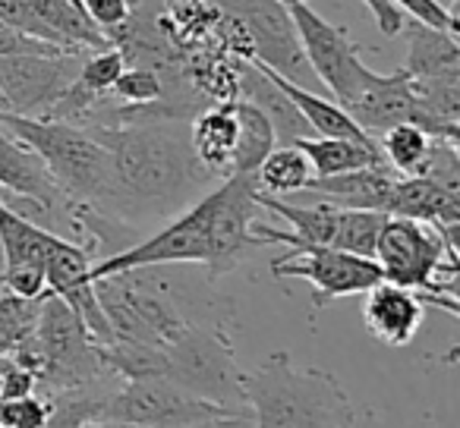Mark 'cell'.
I'll return each mask as SVG.
<instances>
[{
    "label": "cell",
    "mask_w": 460,
    "mask_h": 428,
    "mask_svg": "<svg viewBox=\"0 0 460 428\" xmlns=\"http://www.w3.org/2000/svg\"><path fill=\"white\" fill-rule=\"evenodd\" d=\"M306 154L313 177H334V173L359 170L369 164H385L378 142H353V139H332V135H306L294 142Z\"/></svg>",
    "instance_id": "ac0fdd59"
},
{
    "label": "cell",
    "mask_w": 460,
    "mask_h": 428,
    "mask_svg": "<svg viewBox=\"0 0 460 428\" xmlns=\"http://www.w3.org/2000/svg\"><path fill=\"white\" fill-rule=\"evenodd\" d=\"M403 73L410 79H460V39L422 22L410 26Z\"/></svg>",
    "instance_id": "e0dca14e"
},
{
    "label": "cell",
    "mask_w": 460,
    "mask_h": 428,
    "mask_svg": "<svg viewBox=\"0 0 460 428\" xmlns=\"http://www.w3.org/2000/svg\"><path fill=\"white\" fill-rule=\"evenodd\" d=\"M290 252L271 258V271L278 277H300L313 287V302L315 309L328 306L332 300L341 296H357L372 290L382 281L376 258L369 256H353V252H341L332 246H309L288 240Z\"/></svg>",
    "instance_id": "30bf717a"
},
{
    "label": "cell",
    "mask_w": 460,
    "mask_h": 428,
    "mask_svg": "<svg viewBox=\"0 0 460 428\" xmlns=\"http://www.w3.org/2000/svg\"><path fill=\"white\" fill-rule=\"evenodd\" d=\"M215 208H217V192L208 189L171 221L152 233L142 243L129 246V249H117L111 256L98 258L92 265L89 277H111L123 275V271H139V268H161V265H211L215 256Z\"/></svg>",
    "instance_id": "52a82bcc"
},
{
    "label": "cell",
    "mask_w": 460,
    "mask_h": 428,
    "mask_svg": "<svg viewBox=\"0 0 460 428\" xmlns=\"http://www.w3.org/2000/svg\"><path fill=\"white\" fill-rule=\"evenodd\" d=\"M388 214L413 218L432 224L445 233H457L460 227V192L441 186L432 177H401L397 173L391 189Z\"/></svg>",
    "instance_id": "5bb4252c"
},
{
    "label": "cell",
    "mask_w": 460,
    "mask_h": 428,
    "mask_svg": "<svg viewBox=\"0 0 460 428\" xmlns=\"http://www.w3.org/2000/svg\"><path fill=\"white\" fill-rule=\"evenodd\" d=\"M309 179H313V167L294 142L275 145L256 167L259 189L269 196H294V192L306 189Z\"/></svg>",
    "instance_id": "7402d4cb"
},
{
    "label": "cell",
    "mask_w": 460,
    "mask_h": 428,
    "mask_svg": "<svg viewBox=\"0 0 460 428\" xmlns=\"http://www.w3.org/2000/svg\"><path fill=\"white\" fill-rule=\"evenodd\" d=\"M4 287L20 300H39L48 293L45 268L41 265H4Z\"/></svg>",
    "instance_id": "f1b7e54d"
},
{
    "label": "cell",
    "mask_w": 460,
    "mask_h": 428,
    "mask_svg": "<svg viewBox=\"0 0 460 428\" xmlns=\"http://www.w3.org/2000/svg\"><path fill=\"white\" fill-rule=\"evenodd\" d=\"M76 4H79V0H76Z\"/></svg>",
    "instance_id": "d6a6232c"
},
{
    "label": "cell",
    "mask_w": 460,
    "mask_h": 428,
    "mask_svg": "<svg viewBox=\"0 0 460 428\" xmlns=\"http://www.w3.org/2000/svg\"><path fill=\"white\" fill-rule=\"evenodd\" d=\"M234 114H237V145L230 158V173H256L265 154L278 145L275 129L269 117L246 98H234Z\"/></svg>",
    "instance_id": "ffe728a7"
},
{
    "label": "cell",
    "mask_w": 460,
    "mask_h": 428,
    "mask_svg": "<svg viewBox=\"0 0 460 428\" xmlns=\"http://www.w3.org/2000/svg\"><path fill=\"white\" fill-rule=\"evenodd\" d=\"M98 422L129 428H192L205 422H246V413L202 397L171 378H127L108 390Z\"/></svg>",
    "instance_id": "5b68a950"
},
{
    "label": "cell",
    "mask_w": 460,
    "mask_h": 428,
    "mask_svg": "<svg viewBox=\"0 0 460 428\" xmlns=\"http://www.w3.org/2000/svg\"><path fill=\"white\" fill-rule=\"evenodd\" d=\"M0 22H7V26L20 29V32L35 35V39L51 41V45H60V41L54 39L51 29H48L45 22H41L39 16L29 10L26 0H0ZM60 48H64V45H60ZM64 51H70V48H64ZM73 54H83V51H73Z\"/></svg>",
    "instance_id": "f546056e"
},
{
    "label": "cell",
    "mask_w": 460,
    "mask_h": 428,
    "mask_svg": "<svg viewBox=\"0 0 460 428\" xmlns=\"http://www.w3.org/2000/svg\"><path fill=\"white\" fill-rule=\"evenodd\" d=\"M376 258L382 281L435 296L438 306L457 315V233H445L413 218L388 214L376 240Z\"/></svg>",
    "instance_id": "277c9868"
},
{
    "label": "cell",
    "mask_w": 460,
    "mask_h": 428,
    "mask_svg": "<svg viewBox=\"0 0 460 428\" xmlns=\"http://www.w3.org/2000/svg\"><path fill=\"white\" fill-rule=\"evenodd\" d=\"M114 101L127 104V108H148V104H158L167 95L164 79L158 76L148 66H127V70L117 76V83L108 92Z\"/></svg>",
    "instance_id": "cb8c5ba5"
},
{
    "label": "cell",
    "mask_w": 460,
    "mask_h": 428,
    "mask_svg": "<svg viewBox=\"0 0 460 428\" xmlns=\"http://www.w3.org/2000/svg\"><path fill=\"white\" fill-rule=\"evenodd\" d=\"M237 394L256 428H353L357 409L322 369H300L288 353H271L259 369L240 371Z\"/></svg>",
    "instance_id": "7a4b0ae2"
},
{
    "label": "cell",
    "mask_w": 460,
    "mask_h": 428,
    "mask_svg": "<svg viewBox=\"0 0 460 428\" xmlns=\"http://www.w3.org/2000/svg\"><path fill=\"white\" fill-rule=\"evenodd\" d=\"M422 315H426V302L416 290L397 287L388 281H378L372 290H366L363 325L378 344L407 346L420 331Z\"/></svg>",
    "instance_id": "4fadbf2b"
},
{
    "label": "cell",
    "mask_w": 460,
    "mask_h": 428,
    "mask_svg": "<svg viewBox=\"0 0 460 428\" xmlns=\"http://www.w3.org/2000/svg\"><path fill=\"white\" fill-rule=\"evenodd\" d=\"M0 129L35 152L66 202L102 214L111 192V154L92 127L4 110Z\"/></svg>",
    "instance_id": "3957f363"
},
{
    "label": "cell",
    "mask_w": 460,
    "mask_h": 428,
    "mask_svg": "<svg viewBox=\"0 0 460 428\" xmlns=\"http://www.w3.org/2000/svg\"><path fill=\"white\" fill-rule=\"evenodd\" d=\"M217 10L240 22L246 48H250L246 60H259L303 89L319 83L300 48L294 20L281 0H217Z\"/></svg>",
    "instance_id": "ba28073f"
},
{
    "label": "cell",
    "mask_w": 460,
    "mask_h": 428,
    "mask_svg": "<svg viewBox=\"0 0 460 428\" xmlns=\"http://www.w3.org/2000/svg\"><path fill=\"white\" fill-rule=\"evenodd\" d=\"M344 110L372 139L378 133H385V129L397 127V123H416V127H422L432 135V120H429L426 108H422L420 95H416L413 83H410V76L403 70H394L388 76L372 70V76L344 104Z\"/></svg>",
    "instance_id": "7c38bea8"
},
{
    "label": "cell",
    "mask_w": 460,
    "mask_h": 428,
    "mask_svg": "<svg viewBox=\"0 0 460 428\" xmlns=\"http://www.w3.org/2000/svg\"><path fill=\"white\" fill-rule=\"evenodd\" d=\"M190 145L199 164L211 177H230V158L237 145V114L234 101H217L215 108H205L192 117L190 127Z\"/></svg>",
    "instance_id": "2e32d148"
},
{
    "label": "cell",
    "mask_w": 460,
    "mask_h": 428,
    "mask_svg": "<svg viewBox=\"0 0 460 428\" xmlns=\"http://www.w3.org/2000/svg\"><path fill=\"white\" fill-rule=\"evenodd\" d=\"M89 54H58V57H0V92L10 114L48 117L79 76Z\"/></svg>",
    "instance_id": "8fae6325"
},
{
    "label": "cell",
    "mask_w": 460,
    "mask_h": 428,
    "mask_svg": "<svg viewBox=\"0 0 460 428\" xmlns=\"http://www.w3.org/2000/svg\"><path fill=\"white\" fill-rule=\"evenodd\" d=\"M369 13L376 16L378 22V32L382 35H397L403 29V13L391 4V0H363Z\"/></svg>",
    "instance_id": "4dcf8cb0"
},
{
    "label": "cell",
    "mask_w": 460,
    "mask_h": 428,
    "mask_svg": "<svg viewBox=\"0 0 460 428\" xmlns=\"http://www.w3.org/2000/svg\"><path fill=\"white\" fill-rule=\"evenodd\" d=\"M79 10L89 16V22L104 39H111L117 29L127 26V20L133 16L136 7L129 0H79Z\"/></svg>",
    "instance_id": "83f0119b"
},
{
    "label": "cell",
    "mask_w": 460,
    "mask_h": 428,
    "mask_svg": "<svg viewBox=\"0 0 460 428\" xmlns=\"http://www.w3.org/2000/svg\"><path fill=\"white\" fill-rule=\"evenodd\" d=\"M288 7L290 20H294L296 39L306 54L309 66H313L315 79L325 85L334 95V101L344 108L363 83L372 76L369 66L359 60V48L350 41V35L341 26H332L328 20H322L306 0H281Z\"/></svg>",
    "instance_id": "9c48e42d"
},
{
    "label": "cell",
    "mask_w": 460,
    "mask_h": 428,
    "mask_svg": "<svg viewBox=\"0 0 460 428\" xmlns=\"http://www.w3.org/2000/svg\"><path fill=\"white\" fill-rule=\"evenodd\" d=\"M7 110V98H4V92H0V114Z\"/></svg>",
    "instance_id": "1f68e13d"
},
{
    "label": "cell",
    "mask_w": 460,
    "mask_h": 428,
    "mask_svg": "<svg viewBox=\"0 0 460 428\" xmlns=\"http://www.w3.org/2000/svg\"><path fill=\"white\" fill-rule=\"evenodd\" d=\"M385 218L382 211H366V208H344L341 211V224L334 233L332 249L341 252H353V256H369L376 252V240L382 231Z\"/></svg>",
    "instance_id": "603a6c76"
},
{
    "label": "cell",
    "mask_w": 460,
    "mask_h": 428,
    "mask_svg": "<svg viewBox=\"0 0 460 428\" xmlns=\"http://www.w3.org/2000/svg\"><path fill=\"white\" fill-rule=\"evenodd\" d=\"M60 243L58 233L32 224L20 211L0 205V249L4 265H41L45 268L51 249Z\"/></svg>",
    "instance_id": "d6986e66"
},
{
    "label": "cell",
    "mask_w": 460,
    "mask_h": 428,
    "mask_svg": "<svg viewBox=\"0 0 460 428\" xmlns=\"http://www.w3.org/2000/svg\"><path fill=\"white\" fill-rule=\"evenodd\" d=\"M401 13H407L410 20L422 22L429 29H438V32H447L454 39H460V20L457 10H447L438 0H391Z\"/></svg>",
    "instance_id": "484cf974"
},
{
    "label": "cell",
    "mask_w": 460,
    "mask_h": 428,
    "mask_svg": "<svg viewBox=\"0 0 460 428\" xmlns=\"http://www.w3.org/2000/svg\"><path fill=\"white\" fill-rule=\"evenodd\" d=\"M382 161L401 177H420L429 164V152H432V135L416 123H397V127L385 129L376 135Z\"/></svg>",
    "instance_id": "44dd1931"
},
{
    "label": "cell",
    "mask_w": 460,
    "mask_h": 428,
    "mask_svg": "<svg viewBox=\"0 0 460 428\" xmlns=\"http://www.w3.org/2000/svg\"><path fill=\"white\" fill-rule=\"evenodd\" d=\"M58 54L73 51H64L60 45H51V41L35 39V35L0 22V57H58Z\"/></svg>",
    "instance_id": "4316f807"
},
{
    "label": "cell",
    "mask_w": 460,
    "mask_h": 428,
    "mask_svg": "<svg viewBox=\"0 0 460 428\" xmlns=\"http://www.w3.org/2000/svg\"><path fill=\"white\" fill-rule=\"evenodd\" d=\"M32 344L41 362L39 384H45L54 394L111 375L102 359V346L92 340L76 312L54 293H45L41 300L39 319L32 328Z\"/></svg>",
    "instance_id": "8992f818"
},
{
    "label": "cell",
    "mask_w": 460,
    "mask_h": 428,
    "mask_svg": "<svg viewBox=\"0 0 460 428\" xmlns=\"http://www.w3.org/2000/svg\"><path fill=\"white\" fill-rule=\"evenodd\" d=\"M397 173L388 164H369L359 170L334 173V177H313L306 183V196L325 198L338 208H366L388 214L391 189H394Z\"/></svg>",
    "instance_id": "9a60e30c"
},
{
    "label": "cell",
    "mask_w": 460,
    "mask_h": 428,
    "mask_svg": "<svg viewBox=\"0 0 460 428\" xmlns=\"http://www.w3.org/2000/svg\"><path fill=\"white\" fill-rule=\"evenodd\" d=\"M51 419V400L35 394L0 400V428H48Z\"/></svg>",
    "instance_id": "d4e9b609"
},
{
    "label": "cell",
    "mask_w": 460,
    "mask_h": 428,
    "mask_svg": "<svg viewBox=\"0 0 460 428\" xmlns=\"http://www.w3.org/2000/svg\"><path fill=\"white\" fill-rule=\"evenodd\" d=\"M92 127L111 154V192L102 218H136L164 214L205 192L211 173L192 154L190 135L177 120H127L111 127Z\"/></svg>",
    "instance_id": "6da1fadb"
}]
</instances>
